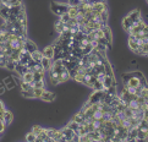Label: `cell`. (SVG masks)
<instances>
[{"label": "cell", "instance_id": "23", "mask_svg": "<svg viewBox=\"0 0 148 142\" xmlns=\"http://www.w3.org/2000/svg\"><path fill=\"white\" fill-rule=\"evenodd\" d=\"M5 67H6V69H9V70H15V67H16V62H15L12 59H10V56H9Z\"/></svg>", "mask_w": 148, "mask_h": 142}, {"label": "cell", "instance_id": "5", "mask_svg": "<svg viewBox=\"0 0 148 142\" xmlns=\"http://www.w3.org/2000/svg\"><path fill=\"white\" fill-rule=\"evenodd\" d=\"M23 48H25V50H26V51H28V53L32 54L33 51H36V50H37V45L33 43L32 40L26 39V40H25V43H23Z\"/></svg>", "mask_w": 148, "mask_h": 142}, {"label": "cell", "instance_id": "19", "mask_svg": "<svg viewBox=\"0 0 148 142\" xmlns=\"http://www.w3.org/2000/svg\"><path fill=\"white\" fill-rule=\"evenodd\" d=\"M22 81L28 82V83H32L33 82V72H31V71L26 72L25 75L22 76Z\"/></svg>", "mask_w": 148, "mask_h": 142}, {"label": "cell", "instance_id": "28", "mask_svg": "<svg viewBox=\"0 0 148 142\" xmlns=\"http://www.w3.org/2000/svg\"><path fill=\"white\" fill-rule=\"evenodd\" d=\"M44 92V88H33V96L34 98H40Z\"/></svg>", "mask_w": 148, "mask_h": 142}, {"label": "cell", "instance_id": "10", "mask_svg": "<svg viewBox=\"0 0 148 142\" xmlns=\"http://www.w3.org/2000/svg\"><path fill=\"white\" fill-rule=\"evenodd\" d=\"M123 26H124V28L129 32V31L132 28V26H134V21H132L129 16H126V17L123 20Z\"/></svg>", "mask_w": 148, "mask_h": 142}, {"label": "cell", "instance_id": "26", "mask_svg": "<svg viewBox=\"0 0 148 142\" xmlns=\"http://www.w3.org/2000/svg\"><path fill=\"white\" fill-rule=\"evenodd\" d=\"M67 126H69L70 129H72L76 134H78V128H80V124H77L76 121H73V120H71V121L67 124Z\"/></svg>", "mask_w": 148, "mask_h": 142}, {"label": "cell", "instance_id": "27", "mask_svg": "<svg viewBox=\"0 0 148 142\" xmlns=\"http://www.w3.org/2000/svg\"><path fill=\"white\" fill-rule=\"evenodd\" d=\"M44 80V72H33V81H42Z\"/></svg>", "mask_w": 148, "mask_h": 142}, {"label": "cell", "instance_id": "43", "mask_svg": "<svg viewBox=\"0 0 148 142\" xmlns=\"http://www.w3.org/2000/svg\"><path fill=\"white\" fill-rule=\"evenodd\" d=\"M8 1H10V0H0V3H8Z\"/></svg>", "mask_w": 148, "mask_h": 142}, {"label": "cell", "instance_id": "29", "mask_svg": "<svg viewBox=\"0 0 148 142\" xmlns=\"http://www.w3.org/2000/svg\"><path fill=\"white\" fill-rule=\"evenodd\" d=\"M31 85H32L33 88H44V80H42V81H33Z\"/></svg>", "mask_w": 148, "mask_h": 142}, {"label": "cell", "instance_id": "46", "mask_svg": "<svg viewBox=\"0 0 148 142\" xmlns=\"http://www.w3.org/2000/svg\"><path fill=\"white\" fill-rule=\"evenodd\" d=\"M147 4H148V0H147Z\"/></svg>", "mask_w": 148, "mask_h": 142}, {"label": "cell", "instance_id": "34", "mask_svg": "<svg viewBox=\"0 0 148 142\" xmlns=\"http://www.w3.org/2000/svg\"><path fill=\"white\" fill-rule=\"evenodd\" d=\"M70 20H71V17L69 16V14H67V12H66V14H64V15H61V16H60V21H61L62 23H66V22H69Z\"/></svg>", "mask_w": 148, "mask_h": 142}, {"label": "cell", "instance_id": "16", "mask_svg": "<svg viewBox=\"0 0 148 142\" xmlns=\"http://www.w3.org/2000/svg\"><path fill=\"white\" fill-rule=\"evenodd\" d=\"M129 47L132 49V50H136L137 48H138V43L136 42V39H135V36H130L129 37Z\"/></svg>", "mask_w": 148, "mask_h": 142}, {"label": "cell", "instance_id": "22", "mask_svg": "<svg viewBox=\"0 0 148 142\" xmlns=\"http://www.w3.org/2000/svg\"><path fill=\"white\" fill-rule=\"evenodd\" d=\"M40 64H42V66L44 67V69L47 70V69H49V67L51 66V62H50V59L49 58H45V56H43V59H42V61H40Z\"/></svg>", "mask_w": 148, "mask_h": 142}, {"label": "cell", "instance_id": "6", "mask_svg": "<svg viewBox=\"0 0 148 142\" xmlns=\"http://www.w3.org/2000/svg\"><path fill=\"white\" fill-rule=\"evenodd\" d=\"M15 70H16V72L18 73L20 76H23L26 72H28V71H29V69L27 67V65L20 64V62H16V67H15Z\"/></svg>", "mask_w": 148, "mask_h": 142}, {"label": "cell", "instance_id": "40", "mask_svg": "<svg viewBox=\"0 0 148 142\" xmlns=\"http://www.w3.org/2000/svg\"><path fill=\"white\" fill-rule=\"evenodd\" d=\"M50 82H51V83H53V85H54V86H56V85H59V83H60V82H59V80H58V78H51V77H50Z\"/></svg>", "mask_w": 148, "mask_h": 142}, {"label": "cell", "instance_id": "7", "mask_svg": "<svg viewBox=\"0 0 148 142\" xmlns=\"http://www.w3.org/2000/svg\"><path fill=\"white\" fill-rule=\"evenodd\" d=\"M42 53H43V56L49 58V59L51 60L53 58H54V45H49V47H47V48H44V50L42 51Z\"/></svg>", "mask_w": 148, "mask_h": 142}, {"label": "cell", "instance_id": "41", "mask_svg": "<svg viewBox=\"0 0 148 142\" xmlns=\"http://www.w3.org/2000/svg\"><path fill=\"white\" fill-rule=\"evenodd\" d=\"M4 93V86L3 85H0V94Z\"/></svg>", "mask_w": 148, "mask_h": 142}, {"label": "cell", "instance_id": "4", "mask_svg": "<svg viewBox=\"0 0 148 142\" xmlns=\"http://www.w3.org/2000/svg\"><path fill=\"white\" fill-rule=\"evenodd\" d=\"M107 10V5H105V3H94L92 4V11L96 12L97 15H100L103 11H105Z\"/></svg>", "mask_w": 148, "mask_h": 142}, {"label": "cell", "instance_id": "36", "mask_svg": "<svg viewBox=\"0 0 148 142\" xmlns=\"http://www.w3.org/2000/svg\"><path fill=\"white\" fill-rule=\"evenodd\" d=\"M42 130H43V128H40V126H33L32 132H33V134H36V136H37V135H38V134Z\"/></svg>", "mask_w": 148, "mask_h": 142}, {"label": "cell", "instance_id": "33", "mask_svg": "<svg viewBox=\"0 0 148 142\" xmlns=\"http://www.w3.org/2000/svg\"><path fill=\"white\" fill-rule=\"evenodd\" d=\"M103 124H104L103 120H96V119H94V120H93V123H92L93 128L96 129V130H98V129H99V128H100V126H102Z\"/></svg>", "mask_w": 148, "mask_h": 142}, {"label": "cell", "instance_id": "44", "mask_svg": "<svg viewBox=\"0 0 148 142\" xmlns=\"http://www.w3.org/2000/svg\"><path fill=\"white\" fill-rule=\"evenodd\" d=\"M1 108H4V104H3L1 102H0V109H1Z\"/></svg>", "mask_w": 148, "mask_h": 142}, {"label": "cell", "instance_id": "15", "mask_svg": "<svg viewBox=\"0 0 148 142\" xmlns=\"http://www.w3.org/2000/svg\"><path fill=\"white\" fill-rule=\"evenodd\" d=\"M12 119H14V117H12V113H10V112H8V110H5V113H4V124L5 125H10L11 124V121H12Z\"/></svg>", "mask_w": 148, "mask_h": 142}, {"label": "cell", "instance_id": "31", "mask_svg": "<svg viewBox=\"0 0 148 142\" xmlns=\"http://www.w3.org/2000/svg\"><path fill=\"white\" fill-rule=\"evenodd\" d=\"M22 96L27 97V98H34V96H33V88L28 89V91H22Z\"/></svg>", "mask_w": 148, "mask_h": 142}, {"label": "cell", "instance_id": "30", "mask_svg": "<svg viewBox=\"0 0 148 142\" xmlns=\"http://www.w3.org/2000/svg\"><path fill=\"white\" fill-rule=\"evenodd\" d=\"M26 141H28V142H36V134H33L32 131L28 132L27 135H26Z\"/></svg>", "mask_w": 148, "mask_h": 142}, {"label": "cell", "instance_id": "9", "mask_svg": "<svg viewBox=\"0 0 148 142\" xmlns=\"http://www.w3.org/2000/svg\"><path fill=\"white\" fill-rule=\"evenodd\" d=\"M40 99H43L44 102H53L55 99V94L51 93V92H43V94H42Z\"/></svg>", "mask_w": 148, "mask_h": 142}, {"label": "cell", "instance_id": "24", "mask_svg": "<svg viewBox=\"0 0 148 142\" xmlns=\"http://www.w3.org/2000/svg\"><path fill=\"white\" fill-rule=\"evenodd\" d=\"M4 83L6 85V87L8 88H12V87H15V80L12 77H6L4 80Z\"/></svg>", "mask_w": 148, "mask_h": 142}, {"label": "cell", "instance_id": "25", "mask_svg": "<svg viewBox=\"0 0 148 142\" xmlns=\"http://www.w3.org/2000/svg\"><path fill=\"white\" fill-rule=\"evenodd\" d=\"M92 88H94L96 91H103L104 89V86H103V82H99L98 80H96L93 82V85H92Z\"/></svg>", "mask_w": 148, "mask_h": 142}, {"label": "cell", "instance_id": "11", "mask_svg": "<svg viewBox=\"0 0 148 142\" xmlns=\"http://www.w3.org/2000/svg\"><path fill=\"white\" fill-rule=\"evenodd\" d=\"M84 119H86V118H84V113L82 112V110H80V112H78L76 115H75V117H73V121H76L77 124H83L84 123Z\"/></svg>", "mask_w": 148, "mask_h": 142}, {"label": "cell", "instance_id": "17", "mask_svg": "<svg viewBox=\"0 0 148 142\" xmlns=\"http://www.w3.org/2000/svg\"><path fill=\"white\" fill-rule=\"evenodd\" d=\"M67 14H69V16H70L71 19H76V16L78 15V9H77V6H69Z\"/></svg>", "mask_w": 148, "mask_h": 142}, {"label": "cell", "instance_id": "3", "mask_svg": "<svg viewBox=\"0 0 148 142\" xmlns=\"http://www.w3.org/2000/svg\"><path fill=\"white\" fill-rule=\"evenodd\" d=\"M103 94H104V89H103V91H96L91 97H89L88 102L91 103V104L100 103V102H102V98H103Z\"/></svg>", "mask_w": 148, "mask_h": 142}, {"label": "cell", "instance_id": "13", "mask_svg": "<svg viewBox=\"0 0 148 142\" xmlns=\"http://www.w3.org/2000/svg\"><path fill=\"white\" fill-rule=\"evenodd\" d=\"M127 16L135 22V21H138V20L141 19V12H140L138 9H136V10H132V11L127 15Z\"/></svg>", "mask_w": 148, "mask_h": 142}, {"label": "cell", "instance_id": "20", "mask_svg": "<svg viewBox=\"0 0 148 142\" xmlns=\"http://www.w3.org/2000/svg\"><path fill=\"white\" fill-rule=\"evenodd\" d=\"M113 81H114V77H110V76H107L104 78L103 81V86H104V89H108L110 86L113 85Z\"/></svg>", "mask_w": 148, "mask_h": 142}, {"label": "cell", "instance_id": "14", "mask_svg": "<svg viewBox=\"0 0 148 142\" xmlns=\"http://www.w3.org/2000/svg\"><path fill=\"white\" fill-rule=\"evenodd\" d=\"M31 58L36 61V62H40L42 61V59H43V53L42 51H39L38 49H37L36 51H33L32 54H31Z\"/></svg>", "mask_w": 148, "mask_h": 142}, {"label": "cell", "instance_id": "8", "mask_svg": "<svg viewBox=\"0 0 148 142\" xmlns=\"http://www.w3.org/2000/svg\"><path fill=\"white\" fill-rule=\"evenodd\" d=\"M102 29H103V32H104V38L107 39L108 42H110V43H112V42H113V34H112V29H110V28L108 27L107 25H105V26H104V27H103Z\"/></svg>", "mask_w": 148, "mask_h": 142}, {"label": "cell", "instance_id": "1", "mask_svg": "<svg viewBox=\"0 0 148 142\" xmlns=\"http://www.w3.org/2000/svg\"><path fill=\"white\" fill-rule=\"evenodd\" d=\"M69 10V5H65V4H58V3H51V11L54 12L58 16H61L67 12Z\"/></svg>", "mask_w": 148, "mask_h": 142}, {"label": "cell", "instance_id": "12", "mask_svg": "<svg viewBox=\"0 0 148 142\" xmlns=\"http://www.w3.org/2000/svg\"><path fill=\"white\" fill-rule=\"evenodd\" d=\"M69 78H70V73H69V70L67 69H64V70L60 72V75H59V82L60 83L66 82Z\"/></svg>", "mask_w": 148, "mask_h": 142}, {"label": "cell", "instance_id": "21", "mask_svg": "<svg viewBox=\"0 0 148 142\" xmlns=\"http://www.w3.org/2000/svg\"><path fill=\"white\" fill-rule=\"evenodd\" d=\"M55 29H56V32L59 33V34L62 33V32L65 31V23H62L61 21L59 20V21H58V22L55 23Z\"/></svg>", "mask_w": 148, "mask_h": 142}, {"label": "cell", "instance_id": "39", "mask_svg": "<svg viewBox=\"0 0 148 142\" xmlns=\"http://www.w3.org/2000/svg\"><path fill=\"white\" fill-rule=\"evenodd\" d=\"M71 141H73V142H80V135L75 132V134H73V136H72Z\"/></svg>", "mask_w": 148, "mask_h": 142}, {"label": "cell", "instance_id": "45", "mask_svg": "<svg viewBox=\"0 0 148 142\" xmlns=\"http://www.w3.org/2000/svg\"><path fill=\"white\" fill-rule=\"evenodd\" d=\"M80 1H84V0H80Z\"/></svg>", "mask_w": 148, "mask_h": 142}, {"label": "cell", "instance_id": "35", "mask_svg": "<svg viewBox=\"0 0 148 142\" xmlns=\"http://www.w3.org/2000/svg\"><path fill=\"white\" fill-rule=\"evenodd\" d=\"M67 3L69 6H78L82 1H80V0H67Z\"/></svg>", "mask_w": 148, "mask_h": 142}, {"label": "cell", "instance_id": "18", "mask_svg": "<svg viewBox=\"0 0 148 142\" xmlns=\"http://www.w3.org/2000/svg\"><path fill=\"white\" fill-rule=\"evenodd\" d=\"M103 115H104V112L99 108V109H97V110H94V112H93L92 118L96 119V120H102L103 119Z\"/></svg>", "mask_w": 148, "mask_h": 142}, {"label": "cell", "instance_id": "32", "mask_svg": "<svg viewBox=\"0 0 148 142\" xmlns=\"http://www.w3.org/2000/svg\"><path fill=\"white\" fill-rule=\"evenodd\" d=\"M21 88H22V91H28V89L33 88V87H32V85H31V83L22 81V82H21Z\"/></svg>", "mask_w": 148, "mask_h": 142}, {"label": "cell", "instance_id": "37", "mask_svg": "<svg viewBox=\"0 0 148 142\" xmlns=\"http://www.w3.org/2000/svg\"><path fill=\"white\" fill-rule=\"evenodd\" d=\"M89 141V137H88V135H81L80 136V142H88Z\"/></svg>", "mask_w": 148, "mask_h": 142}, {"label": "cell", "instance_id": "42", "mask_svg": "<svg viewBox=\"0 0 148 142\" xmlns=\"http://www.w3.org/2000/svg\"><path fill=\"white\" fill-rule=\"evenodd\" d=\"M145 103H146V104H148V96H146V97H145Z\"/></svg>", "mask_w": 148, "mask_h": 142}, {"label": "cell", "instance_id": "2", "mask_svg": "<svg viewBox=\"0 0 148 142\" xmlns=\"http://www.w3.org/2000/svg\"><path fill=\"white\" fill-rule=\"evenodd\" d=\"M60 131H61V141L62 142L71 141L73 134H75V131H73L72 129H70L69 126H65V128L62 129V130H60Z\"/></svg>", "mask_w": 148, "mask_h": 142}, {"label": "cell", "instance_id": "38", "mask_svg": "<svg viewBox=\"0 0 148 142\" xmlns=\"http://www.w3.org/2000/svg\"><path fill=\"white\" fill-rule=\"evenodd\" d=\"M73 78H75V81L83 83V76H82V75H80V73H77V75H76L75 77H73Z\"/></svg>", "mask_w": 148, "mask_h": 142}]
</instances>
